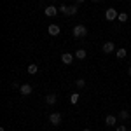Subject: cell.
I'll use <instances>...</instances> for the list:
<instances>
[{"instance_id": "13", "label": "cell", "mask_w": 131, "mask_h": 131, "mask_svg": "<svg viewBox=\"0 0 131 131\" xmlns=\"http://www.w3.org/2000/svg\"><path fill=\"white\" fill-rule=\"evenodd\" d=\"M56 100H58L56 94H46V103H47V105H54Z\"/></svg>"}, {"instance_id": "9", "label": "cell", "mask_w": 131, "mask_h": 131, "mask_svg": "<svg viewBox=\"0 0 131 131\" xmlns=\"http://www.w3.org/2000/svg\"><path fill=\"white\" fill-rule=\"evenodd\" d=\"M105 124H107V126H115V124H117V117L112 115V114H108V115L105 117Z\"/></svg>"}, {"instance_id": "7", "label": "cell", "mask_w": 131, "mask_h": 131, "mask_svg": "<svg viewBox=\"0 0 131 131\" xmlns=\"http://www.w3.org/2000/svg\"><path fill=\"white\" fill-rule=\"evenodd\" d=\"M73 58H75V56H73L72 52H63V54H61V61H63L65 65H70L72 61H73Z\"/></svg>"}, {"instance_id": "6", "label": "cell", "mask_w": 131, "mask_h": 131, "mask_svg": "<svg viewBox=\"0 0 131 131\" xmlns=\"http://www.w3.org/2000/svg\"><path fill=\"white\" fill-rule=\"evenodd\" d=\"M31 91H33V88H31L30 84H23V86L19 88V93L23 94V96H30Z\"/></svg>"}, {"instance_id": "17", "label": "cell", "mask_w": 131, "mask_h": 131, "mask_svg": "<svg viewBox=\"0 0 131 131\" xmlns=\"http://www.w3.org/2000/svg\"><path fill=\"white\" fill-rule=\"evenodd\" d=\"M75 86H77L79 89H82V88L86 86V81H84V79H77V81H75Z\"/></svg>"}, {"instance_id": "2", "label": "cell", "mask_w": 131, "mask_h": 131, "mask_svg": "<svg viewBox=\"0 0 131 131\" xmlns=\"http://www.w3.org/2000/svg\"><path fill=\"white\" fill-rule=\"evenodd\" d=\"M60 12H63L65 16H75L77 14V5H61L60 7Z\"/></svg>"}, {"instance_id": "16", "label": "cell", "mask_w": 131, "mask_h": 131, "mask_svg": "<svg viewBox=\"0 0 131 131\" xmlns=\"http://www.w3.org/2000/svg\"><path fill=\"white\" fill-rule=\"evenodd\" d=\"M117 19H119V23H126V21L129 19V16H128L126 12H119V18H117Z\"/></svg>"}, {"instance_id": "11", "label": "cell", "mask_w": 131, "mask_h": 131, "mask_svg": "<svg viewBox=\"0 0 131 131\" xmlns=\"http://www.w3.org/2000/svg\"><path fill=\"white\" fill-rule=\"evenodd\" d=\"M73 56H75L77 60H86V56H88V52H86L84 49H77V51H75V54H73Z\"/></svg>"}, {"instance_id": "14", "label": "cell", "mask_w": 131, "mask_h": 131, "mask_svg": "<svg viewBox=\"0 0 131 131\" xmlns=\"http://www.w3.org/2000/svg\"><path fill=\"white\" fill-rule=\"evenodd\" d=\"M119 119H121V121H128V119H129V112L128 110H121L119 112Z\"/></svg>"}, {"instance_id": "23", "label": "cell", "mask_w": 131, "mask_h": 131, "mask_svg": "<svg viewBox=\"0 0 131 131\" xmlns=\"http://www.w3.org/2000/svg\"><path fill=\"white\" fill-rule=\"evenodd\" d=\"M93 2H100V0H93Z\"/></svg>"}, {"instance_id": "24", "label": "cell", "mask_w": 131, "mask_h": 131, "mask_svg": "<svg viewBox=\"0 0 131 131\" xmlns=\"http://www.w3.org/2000/svg\"><path fill=\"white\" fill-rule=\"evenodd\" d=\"M84 131H91V129H84Z\"/></svg>"}, {"instance_id": "12", "label": "cell", "mask_w": 131, "mask_h": 131, "mask_svg": "<svg viewBox=\"0 0 131 131\" xmlns=\"http://www.w3.org/2000/svg\"><path fill=\"white\" fill-rule=\"evenodd\" d=\"M115 56H117L119 60H124V58L128 56V51L124 49V47H121V49H117V51H115Z\"/></svg>"}, {"instance_id": "22", "label": "cell", "mask_w": 131, "mask_h": 131, "mask_svg": "<svg viewBox=\"0 0 131 131\" xmlns=\"http://www.w3.org/2000/svg\"><path fill=\"white\" fill-rule=\"evenodd\" d=\"M0 131H5V129H4V128H0Z\"/></svg>"}, {"instance_id": "10", "label": "cell", "mask_w": 131, "mask_h": 131, "mask_svg": "<svg viewBox=\"0 0 131 131\" xmlns=\"http://www.w3.org/2000/svg\"><path fill=\"white\" fill-rule=\"evenodd\" d=\"M47 31H49V35H52V37H56V35H60V26L58 25H49V28H47Z\"/></svg>"}, {"instance_id": "15", "label": "cell", "mask_w": 131, "mask_h": 131, "mask_svg": "<svg viewBox=\"0 0 131 131\" xmlns=\"http://www.w3.org/2000/svg\"><path fill=\"white\" fill-rule=\"evenodd\" d=\"M37 72H39V67H37V65H33V63L28 65V73H30V75H35Z\"/></svg>"}, {"instance_id": "25", "label": "cell", "mask_w": 131, "mask_h": 131, "mask_svg": "<svg viewBox=\"0 0 131 131\" xmlns=\"http://www.w3.org/2000/svg\"><path fill=\"white\" fill-rule=\"evenodd\" d=\"M117 2H122V0H117Z\"/></svg>"}, {"instance_id": "20", "label": "cell", "mask_w": 131, "mask_h": 131, "mask_svg": "<svg viewBox=\"0 0 131 131\" xmlns=\"http://www.w3.org/2000/svg\"><path fill=\"white\" fill-rule=\"evenodd\" d=\"M128 73H129V77H131V65H129V68H128Z\"/></svg>"}, {"instance_id": "5", "label": "cell", "mask_w": 131, "mask_h": 131, "mask_svg": "<svg viewBox=\"0 0 131 131\" xmlns=\"http://www.w3.org/2000/svg\"><path fill=\"white\" fill-rule=\"evenodd\" d=\"M58 12H60V9H56L54 5H47V7L44 9V14H46L47 18H54V16H56Z\"/></svg>"}, {"instance_id": "3", "label": "cell", "mask_w": 131, "mask_h": 131, "mask_svg": "<svg viewBox=\"0 0 131 131\" xmlns=\"http://www.w3.org/2000/svg\"><path fill=\"white\" fill-rule=\"evenodd\" d=\"M117 18H119V12H117L115 9H112V7H110V9L105 10V19H107V21H115Z\"/></svg>"}, {"instance_id": "18", "label": "cell", "mask_w": 131, "mask_h": 131, "mask_svg": "<svg viewBox=\"0 0 131 131\" xmlns=\"http://www.w3.org/2000/svg\"><path fill=\"white\" fill-rule=\"evenodd\" d=\"M70 101L75 105L77 101H79V93H72V96H70Z\"/></svg>"}, {"instance_id": "4", "label": "cell", "mask_w": 131, "mask_h": 131, "mask_svg": "<svg viewBox=\"0 0 131 131\" xmlns=\"http://www.w3.org/2000/svg\"><path fill=\"white\" fill-rule=\"evenodd\" d=\"M49 121H51L52 126H60L61 124V114L60 112H52V114L49 115Z\"/></svg>"}, {"instance_id": "21", "label": "cell", "mask_w": 131, "mask_h": 131, "mask_svg": "<svg viewBox=\"0 0 131 131\" xmlns=\"http://www.w3.org/2000/svg\"><path fill=\"white\" fill-rule=\"evenodd\" d=\"M82 2H84V0H75V4H82Z\"/></svg>"}, {"instance_id": "1", "label": "cell", "mask_w": 131, "mask_h": 131, "mask_svg": "<svg viewBox=\"0 0 131 131\" xmlns=\"http://www.w3.org/2000/svg\"><path fill=\"white\" fill-rule=\"evenodd\" d=\"M72 33H73V37H75V39H82V37H86V35H88V28H86L84 25H75V26H73V30H72Z\"/></svg>"}, {"instance_id": "8", "label": "cell", "mask_w": 131, "mask_h": 131, "mask_svg": "<svg viewBox=\"0 0 131 131\" xmlns=\"http://www.w3.org/2000/svg\"><path fill=\"white\" fill-rule=\"evenodd\" d=\"M101 49H103V52H107V54H110V52H114V51H115V46H114V42H105V44H103V47H101Z\"/></svg>"}, {"instance_id": "19", "label": "cell", "mask_w": 131, "mask_h": 131, "mask_svg": "<svg viewBox=\"0 0 131 131\" xmlns=\"http://www.w3.org/2000/svg\"><path fill=\"white\" fill-rule=\"evenodd\" d=\"M115 131H128V128L122 124V126H117V128H115Z\"/></svg>"}]
</instances>
